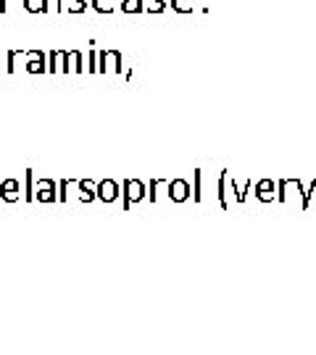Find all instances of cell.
<instances>
[{
    "mask_svg": "<svg viewBox=\"0 0 316 355\" xmlns=\"http://www.w3.org/2000/svg\"><path fill=\"white\" fill-rule=\"evenodd\" d=\"M161 184H166L164 179H151V192H148V200H151V203H156V190H158Z\"/></svg>",
    "mask_w": 316,
    "mask_h": 355,
    "instance_id": "cell-23",
    "label": "cell"
},
{
    "mask_svg": "<svg viewBox=\"0 0 316 355\" xmlns=\"http://www.w3.org/2000/svg\"><path fill=\"white\" fill-rule=\"evenodd\" d=\"M92 8L98 13H114V3H108V0H92Z\"/></svg>",
    "mask_w": 316,
    "mask_h": 355,
    "instance_id": "cell-20",
    "label": "cell"
},
{
    "mask_svg": "<svg viewBox=\"0 0 316 355\" xmlns=\"http://www.w3.org/2000/svg\"><path fill=\"white\" fill-rule=\"evenodd\" d=\"M251 187H253V179H248L242 187L235 182V179H232V192H235V200H238V203H245V195L251 192Z\"/></svg>",
    "mask_w": 316,
    "mask_h": 355,
    "instance_id": "cell-13",
    "label": "cell"
},
{
    "mask_svg": "<svg viewBox=\"0 0 316 355\" xmlns=\"http://www.w3.org/2000/svg\"><path fill=\"white\" fill-rule=\"evenodd\" d=\"M0 13H6V0H0Z\"/></svg>",
    "mask_w": 316,
    "mask_h": 355,
    "instance_id": "cell-25",
    "label": "cell"
},
{
    "mask_svg": "<svg viewBox=\"0 0 316 355\" xmlns=\"http://www.w3.org/2000/svg\"><path fill=\"white\" fill-rule=\"evenodd\" d=\"M24 179H26V192H24V198L29 200V203H32V200H35V171H32V168H26Z\"/></svg>",
    "mask_w": 316,
    "mask_h": 355,
    "instance_id": "cell-15",
    "label": "cell"
},
{
    "mask_svg": "<svg viewBox=\"0 0 316 355\" xmlns=\"http://www.w3.org/2000/svg\"><path fill=\"white\" fill-rule=\"evenodd\" d=\"M142 8H148L151 13H161L166 8L164 0H148V3H142Z\"/></svg>",
    "mask_w": 316,
    "mask_h": 355,
    "instance_id": "cell-21",
    "label": "cell"
},
{
    "mask_svg": "<svg viewBox=\"0 0 316 355\" xmlns=\"http://www.w3.org/2000/svg\"><path fill=\"white\" fill-rule=\"evenodd\" d=\"M35 200H40V203H56L58 200V192H56V182L53 179H40L38 190H35Z\"/></svg>",
    "mask_w": 316,
    "mask_h": 355,
    "instance_id": "cell-5",
    "label": "cell"
},
{
    "mask_svg": "<svg viewBox=\"0 0 316 355\" xmlns=\"http://www.w3.org/2000/svg\"><path fill=\"white\" fill-rule=\"evenodd\" d=\"M108 3H116V0H108Z\"/></svg>",
    "mask_w": 316,
    "mask_h": 355,
    "instance_id": "cell-26",
    "label": "cell"
},
{
    "mask_svg": "<svg viewBox=\"0 0 316 355\" xmlns=\"http://www.w3.org/2000/svg\"><path fill=\"white\" fill-rule=\"evenodd\" d=\"M98 61H101V66H98L101 74H106V71L119 74L122 71V53L119 51H101L98 53Z\"/></svg>",
    "mask_w": 316,
    "mask_h": 355,
    "instance_id": "cell-4",
    "label": "cell"
},
{
    "mask_svg": "<svg viewBox=\"0 0 316 355\" xmlns=\"http://www.w3.org/2000/svg\"><path fill=\"white\" fill-rule=\"evenodd\" d=\"M24 58H26L24 69L29 74H48V55L42 51H26Z\"/></svg>",
    "mask_w": 316,
    "mask_h": 355,
    "instance_id": "cell-3",
    "label": "cell"
},
{
    "mask_svg": "<svg viewBox=\"0 0 316 355\" xmlns=\"http://www.w3.org/2000/svg\"><path fill=\"white\" fill-rule=\"evenodd\" d=\"M56 71H69V51H51L48 55V74H56Z\"/></svg>",
    "mask_w": 316,
    "mask_h": 355,
    "instance_id": "cell-8",
    "label": "cell"
},
{
    "mask_svg": "<svg viewBox=\"0 0 316 355\" xmlns=\"http://www.w3.org/2000/svg\"><path fill=\"white\" fill-rule=\"evenodd\" d=\"M227 179H229V171H227V168H222V174H219V184H216V195H219V205H222V211H229Z\"/></svg>",
    "mask_w": 316,
    "mask_h": 355,
    "instance_id": "cell-11",
    "label": "cell"
},
{
    "mask_svg": "<svg viewBox=\"0 0 316 355\" xmlns=\"http://www.w3.org/2000/svg\"><path fill=\"white\" fill-rule=\"evenodd\" d=\"M122 198H124V211H129L135 203L140 200H145V184L140 182V179H126L124 184H122Z\"/></svg>",
    "mask_w": 316,
    "mask_h": 355,
    "instance_id": "cell-1",
    "label": "cell"
},
{
    "mask_svg": "<svg viewBox=\"0 0 316 355\" xmlns=\"http://www.w3.org/2000/svg\"><path fill=\"white\" fill-rule=\"evenodd\" d=\"M169 200H174V203H185V200H190L188 179H172V182H169Z\"/></svg>",
    "mask_w": 316,
    "mask_h": 355,
    "instance_id": "cell-6",
    "label": "cell"
},
{
    "mask_svg": "<svg viewBox=\"0 0 316 355\" xmlns=\"http://www.w3.org/2000/svg\"><path fill=\"white\" fill-rule=\"evenodd\" d=\"M74 187H76V198H79L82 203H92V200H95V184H92L90 179H76Z\"/></svg>",
    "mask_w": 316,
    "mask_h": 355,
    "instance_id": "cell-10",
    "label": "cell"
},
{
    "mask_svg": "<svg viewBox=\"0 0 316 355\" xmlns=\"http://www.w3.org/2000/svg\"><path fill=\"white\" fill-rule=\"evenodd\" d=\"M24 51H8V64H6V71L11 74V71H16V58L22 55Z\"/></svg>",
    "mask_w": 316,
    "mask_h": 355,
    "instance_id": "cell-22",
    "label": "cell"
},
{
    "mask_svg": "<svg viewBox=\"0 0 316 355\" xmlns=\"http://www.w3.org/2000/svg\"><path fill=\"white\" fill-rule=\"evenodd\" d=\"M88 71H98V53H95V51L90 53V66H88Z\"/></svg>",
    "mask_w": 316,
    "mask_h": 355,
    "instance_id": "cell-24",
    "label": "cell"
},
{
    "mask_svg": "<svg viewBox=\"0 0 316 355\" xmlns=\"http://www.w3.org/2000/svg\"><path fill=\"white\" fill-rule=\"evenodd\" d=\"M88 6L90 3H85V0H69L63 8H66V13H85L88 11ZM63 8H61V13H63Z\"/></svg>",
    "mask_w": 316,
    "mask_h": 355,
    "instance_id": "cell-16",
    "label": "cell"
},
{
    "mask_svg": "<svg viewBox=\"0 0 316 355\" xmlns=\"http://www.w3.org/2000/svg\"><path fill=\"white\" fill-rule=\"evenodd\" d=\"M169 6L177 13H192V3H190V0H172Z\"/></svg>",
    "mask_w": 316,
    "mask_h": 355,
    "instance_id": "cell-19",
    "label": "cell"
},
{
    "mask_svg": "<svg viewBox=\"0 0 316 355\" xmlns=\"http://www.w3.org/2000/svg\"><path fill=\"white\" fill-rule=\"evenodd\" d=\"M190 3H192V0H190Z\"/></svg>",
    "mask_w": 316,
    "mask_h": 355,
    "instance_id": "cell-27",
    "label": "cell"
},
{
    "mask_svg": "<svg viewBox=\"0 0 316 355\" xmlns=\"http://www.w3.org/2000/svg\"><path fill=\"white\" fill-rule=\"evenodd\" d=\"M119 195H122V187L116 184L114 179H103V182L95 184V198H98L101 203H106V205L116 203V198H119Z\"/></svg>",
    "mask_w": 316,
    "mask_h": 355,
    "instance_id": "cell-2",
    "label": "cell"
},
{
    "mask_svg": "<svg viewBox=\"0 0 316 355\" xmlns=\"http://www.w3.org/2000/svg\"><path fill=\"white\" fill-rule=\"evenodd\" d=\"M0 198H3L6 203H16V200L22 198V184H19V179H6V182L0 184Z\"/></svg>",
    "mask_w": 316,
    "mask_h": 355,
    "instance_id": "cell-9",
    "label": "cell"
},
{
    "mask_svg": "<svg viewBox=\"0 0 316 355\" xmlns=\"http://www.w3.org/2000/svg\"><path fill=\"white\" fill-rule=\"evenodd\" d=\"M69 71H76V74L85 71V66H82V51H69Z\"/></svg>",
    "mask_w": 316,
    "mask_h": 355,
    "instance_id": "cell-14",
    "label": "cell"
},
{
    "mask_svg": "<svg viewBox=\"0 0 316 355\" xmlns=\"http://www.w3.org/2000/svg\"><path fill=\"white\" fill-rule=\"evenodd\" d=\"M51 0H24V11L26 13H48Z\"/></svg>",
    "mask_w": 316,
    "mask_h": 355,
    "instance_id": "cell-12",
    "label": "cell"
},
{
    "mask_svg": "<svg viewBox=\"0 0 316 355\" xmlns=\"http://www.w3.org/2000/svg\"><path fill=\"white\" fill-rule=\"evenodd\" d=\"M192 179H195V184H192V200H195V203H201V200H203V192H201L203 171H201V168H195V174H192Z\"/></svg>",
    "mask_w": 316,
    "mask_h": 355,
    "instance_id": "cell-18",
    "label": "cell"
},
{
    "mask_svg": "<svg viewBox=\"0 0 316 355\" xmlns=\"http://www.w3.org/2000/svg\"><path fill=\"white\" fill-rule=\"evenodd\" d=\"M119 8H122L124 13H140V11H145V8H142V0H122V3H119Z\"/></svg>",
    "mask_w": 316,
    "mask_h": 355,
    "instance_id": "cell-17",
    "label": "cell"
},
{
    "mask_svg": "<svg viewBox=\"0 0 316 355\" xmlns=\"http://www.w3.org/2000/svg\"><path fill=\"white\" fill-rule=\"evenodd\" d=\"M256 192V198L261 200V203H272L274 198H277V192H274V179H261V182H256L251 187Z\"/></svg>",
    "mask_w": 316,
    "mask_h": 355,
    "instance_id": "cell-7",
    "label": "cell"
}]
</instances>
